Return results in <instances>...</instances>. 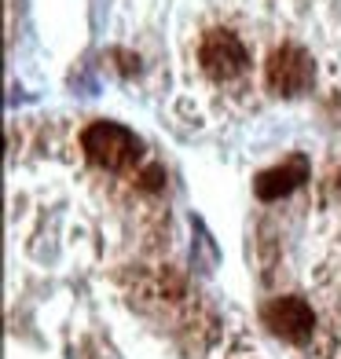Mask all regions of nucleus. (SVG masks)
I'll list each match as a JSON object with an SVG mask.
<instances>
[{
	"label": "nucleus",
	"mask_w": 341,
	"mask_h": 359,
	"mask_svg": "<svg viewBox=\"0 0 341 359\" xmlns=\"http://www.w3.org/2000/svg\"><path fill=\"white\" fill-rule=\"evenodd\" d=\"M81 151L88 154L92 165H100L107 172H121V169L136 165L143 147H140L136 133H128L118 121H92L85 133H81Z\"/></svg>",
	"instance_id": "nucleus-1"
},
{
	"label": "nucleus",
	"mask_w": 341,
	"mask_h": 359,
	"mask_svg": "<svg viewBox=\"0 0 341 359\" xmlns=\"http://www.w3.org/2000/svg\"><path fill=\"white\" fill-rule=\"evenodd\" d=\"M265 81H268V88H272L275 95L294 100V95H301V92L312 88L316 62H312V55H308L301 44H279V48L268 55Z\"/></svg>",
	"instance_id": "nucleus-2"
},
{
	"label": "nucleus",
	"mask_w": 341,
	"mask_h": 359,
	"mask_svg": "<svg viewBox=\"0 0 341 359\" xmlns=\"http://www.w3.org/2000/svg\"><path fill=\"white\" fill-rule=\"evenodd\" d=\"M199 62L202 74L213 81H235L242 70L250 67V52L232 29H209L199 44Z\"/></svg>",
	"instance_id": "nucleus-3"
},
{
	"label": "nucleus",
	"mask_w": 341,
	"mask_h": 359,
	"mask_svg": "<svg viewBox=\"0 0 341 359\" xmlns=\"http://www.w3.org/2000/svg\"><path fill=\"white\" fill-rule=\"evenodd\" d=\"M261 319L275 337L290 341V345H305L316 330V312L305 297H275L265 304Z\"/></svg>",
	"instance_id": "nucleus-4"
},
{
	"label": "nucleus",
	"mask_w": 341,
	"mask_h": 359,
	"mask_svg": "<svg viewBox=\"0 0 341 359\" xmlns=\"http://www.w3.org/2000/svg\"><path fill=\"white\" fill-rule=\"evenodd\" d=\"M305 180H308V158L294 154L290 161H283V165L265 169L261 176L253 180V191H257L261 202H279V198H286V194H294Z\"/></svg>",
	"instance_id": "nucleus-5"
},
{
	"label": "nucleus",
	"mask_w": 341,
	"mask_h": 359,
	"mask_svg": "<svg viewBox=\"0 0 341 359\" xmlns=\"http://www.w3.org/2000/svg\"><path fill=\"white\" fill-rule=\"evenodd\" d=\"M337 184H341V176H337Z\"/></svg>",
	"instance_id": "nucleus-6"
}]
</instances>
